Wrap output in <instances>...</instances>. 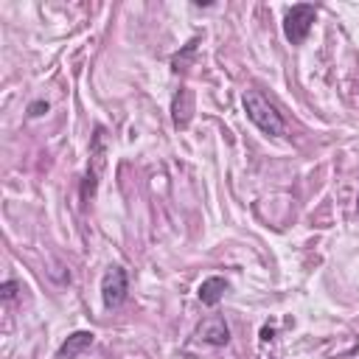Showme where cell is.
Returning a JSON list of instances; mask_svg holds the SVG:
<instances>
[{
  "label": "cell",
  "instance_id": "1",
  "mask_svg": "<svg viewBox=\"0 0 359 359\" xmlns=\"http://www.w3.org/2000/svg\"><path fill=\"white\" fill-rule=\"evenodd\" d=\"M241 104H244V112H247V118L264 132V135H272V137H278V135H283V129H286V123H283V118H280V112L258 93V90H247L244 95H241Z\"/></svg>",
  "mask_w": 359,
  "mask_h": 359
},
{
  "label": "cell",
  "instance_id": "2",
  "mask_svg": "<svg viewBox=\"0 0 359 359\" xmlns=\"http://www.w3.org/2000/svg\"><path fill=\"white\" fill-rule=\"evenodd\" d=\"M314 20H317V8H314V6H309V3L292 6V8L286 11V17H283V36H286L292 45H300V42L309 36Z\"/></svg>",
  "mask_w": 359,
  "mask_h": 359
},
{
  "label": "cell",
  "instance_id": "3",
  "mask_svg": "<svg viewBox=\"0 0 359 359\" xmlns=\"http://www.w3.org/2000/svg\"><path fill=\"white\" fill-rule=\"evenodd\" d=\"M129 292V275L123 266H109L101 278V300L107 309H118L126 300Z\"/></svg>",
  "mask_w": 359,
  "mask_h": 359
},
{
  "label": "cell",
  "instance_id": "4",
  "mask_svg": "<svg viewBox=\"0 0 359 359\" xmlns=\"http://www.w3.org/2000/svg\"><path fill=\"white\" fill-rule=\"evenodd\" d=\"M196 339L205 342V345H216V348L227 345V342H230V328H227L224 317H216V314H213V317L202 320V323L196 325Z\"/></svg>",
  "mask_w": 359,
  "mask_h": 359
},
{
  "label": "cell",
  "instance_id": "5",
  "mask_svg": "<svg viewBox=\"0 0 359 359\" xmlns=\"http://www.w3.org/2000/svg\"><path fill=\"white\" fill-rule=\"evenodd\" d=\"M227 292H230V283H227L224 278H219V275L205 278V280L199 283V289H196V294H199L202 306H216Z\"/></svg>",
  "mask_w": 359,
  "mask_h": 359
},
{
  "label": "cell",
  "instance_id": "6",
  "mask_svg": "<svg viewBox=\"0 0 359 359\" xmlns=\"http://www.w3.org/2000/svg\"><path fill=\"white\" fill-rule=\"evenodd\" d=\"M93 339H95V334H93V331H73V334L59 345L56 356H59V359H73V356H79L84 348H90V345H93Z\"/></svg>",
  "mask_w": 359,
  "mask_h": 359
},
{
  "label": "cell",
  "instance_id": "7",
  "mask_svg": "<svg viewBox=\"0 0 359 359\" xmlns=\"http://www.w3.org/2000/svg\"><path fill=\"white\" fill-rule=\"evenodd\" d=\"M191 109H194V95L191 90H180L174 95V123L177 126H185L191 121Z\"/></svg>",
  "mask_w": 359,
  "mask_h": 359
},
{
  "label": "cell",
  "instance_id": "8",
  "mask_svg": "<svg viewBox=\"0 0 359 359\" xmlns=\"http://www.w3.org/2000/svg\"><path fill=\"white\" fill-rule=\"evenodd\" d=\"M17 292H20V283H17V280H6L3 289H0V297H3V300H14Z\"/></svg>",
  "mask_w": 359,
  "mask_h": 359
},
{
  "label": "cell",
  "instance_id": "9",
  "mask_svg": "<svg viewBox=\"0 0 359 359\" xmlns=\"http://www.w3.org/2000/svg\"><path fill=\"white\" fill-rule=\"evenodd\" d=\"M45 112H48V101L39 98V101H31V104H28V115H31V118H39V115H45Z\"/></svg>",
  "mask_w": 359,
  "mask_h": 359
},
{
  "label": "cell",
  "instance_id": "10",
  "mask_svg": "<svg viewBox=\"0 0 359 359\" xmlns=\"http://www.w3.org/2000/svg\"><path fill=\"white\" fill-rule=\"evenodd\" d=\"M356 210H359V196H356Z\"/></svg>",
  "mask_w": 359,
  "mask_h": 359
}]
</instances>
